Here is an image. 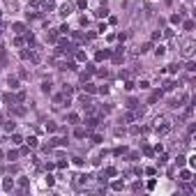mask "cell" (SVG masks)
Here are the masks:
<instances>
[{"mask_svg": "<svg viewBox=\"0 0 196 196\" xmlns=\"http://www.w3.org/2000/svg\"><path fill=\"white\" fill-rule=\"evenodd\" d=\"M192 28H194V21H185V30L192 33Z\"/></svg>", "mask_w": 196, "mask_h": 196, "instance_id": "obj_26", "label": "cell"}, {"mask_svg": "<svg viewBox=\"0 0 196 196\" xmlns=\"http://www.w3.org/2000/svg\"><path fill=\"white\" fill-rule=\"evenodd\" d=\"M185 159H187V157H182V155H180V157L175 159V164H178V166H185Z\"/></svg>", "mask_w": 196, "mask_h": 196, "instance_id": "obj_34", "label": "cell"}, {"mask_svg": "<svg viewBox=\"0 0 196 196\" xmlns=\"http://www.w3.org/2000/svg\"><path fill=\"white\" fill-rule=\"evenodd\" d=\"M60 14H63V16H69V14H72V5H63V7H60Z\"/></svg>", "mask_w": 196, "mask_h": 196, "instance_id": "obj_8", "label": "cell"}, {"mask_svg": "<svg viewBox=\"0 0 196 196\" xmlns=\"http://www.w3.org/2000/svg\"><path fill=\"white\" fill-rule=\"evenodd\" d=\"M16 157H19L16 150H9V152H7V159H9V162H16Z\"/></svg>", "mask_w": 196, "mask_h": 196, "instance_id": "obj_17", "label": "cell"}, {"mask_svg": "<svg viewBox=\"0 0 196 196\" xmlns=\"http://www.w3.org/2000/svg\"><path fill=\"white\" fill-rule=\"evenodd\" d=\"M92 143H101V136L99 134H92Z\"/></svg>", "mask_w": 196, "mask_h": 196, "instance_id": "obj_37", "label": "cell"}, {"mask_svg": "<svg viewBox=\"0 0 196 196\" xmlns=\"http://www.w3.org/2000/svg\"><path fill=\"white\" fill-rule=\"evenodd\" d=\"M97 30H99V33H101V35H104V33H106V30H108V28H106V23H99V26H97Z\"/></svg>", "mask_w": 196, "mask_h": 196, "instance_id": "obj_32", "label": "cell"}, {"mask_svg": "<svg viewBox=\"0 0 196 196\" xmlns=\"http://www.w3.org/2000/svg\"><path fill=\"white\" fill-rule=\"evenodd\" d=\"M42 7L44 9H56V0H46V2H42Z\"/></svg>", "mask_w": 196, "mask_h": 196, "instance_id": "obj_10", "label": "cell"}, {"mask_svg": "<svg viewBox=\"0 0 196 196\" xmlns=\"http://www.w3.org/2000/svg\"><path fill=\"white\" fill-rule=\"evenodd\" d=\"M9 88H12V90L19 88V81H16V79H9Z\"/></svg>", "mask_w": 196, "mask_h": 196, "instance_id": "obj_30", "label": "cell"}, {"mask_svg": "<svg viewBox=\"0 0 196 196\" xmlns=\"http://www.w3.org/2000/svg\"><path fill=\"white\" fill-rule=\"evenodd\" d=\"M138 88H141V90H148V88H150V81H141Z\"/></svg>", "mask_w": 196, "mask_h": 196, "instance_id": "obj_27", "label": "cell"}, {"mask_svg": "<svg viewBox=\"0 0 196 196\" xmlns=\"http://www.w3.org/2000/svg\"><path fill=\"white\" fill-rule=\"evenodd\" d=\"M150 49H152V42H145V44H143V46H141V53H148V51H150Z\"/></svg>", "mask_w": 196, "mask_h": 196, "instance_id": "obj_20", "label": "cell"}, {"mask_svg": "<svg viewBox=\"0 0 196 196\" xmlns=\"http://www.w3.org/2000/svg\"><path fill=\"white\" fill-rule=\"evenodd\" d=\"M164 164H168V155H162V157H159V166H164Z\"/></svg>", "mask_w": 196, "mask_h": 196, "instance_id": "obj_31", "label": "cell"}, {"mask_svg": "<svg viewBox=\"0 0 196 196\" xmlns=\"http://www.w3.org/2000/svg\"><path fill=\"white\" fill-rule=\"evenodd\" d=\"M164 53H166L164 46H157V49H155V56H157V58H164Z\"/></svg>", "mask_w": 196, "mask_h": 196, "instance_id": "obj_18", "label": "cell"}, {"mask_svg": "<svg viewBox=\"0 0 196 196\" xmlns=\"http://www.w3.org/2000/svg\"><path fill=\"white\" fill-rule=\"evenodd\" d=\"M42 92H51V81H44L42 83Z\"/></svg>", "mask_w": 196, "mask_h": 196, "instance_id": "obj_21", "label": "cell"}, {"mask_svg": "<svg viewBox=\"0 0 196 196\" xmlns=\"http://www.w3.org/2000/svg\"><path fill=\"white\" fill-rule=\"evenodd\" d=\"M85 92H90V95H92V92H97V88H95L92 83H85Z\"/></svg>", "mask_w": 196, "mask_h": 196, "instance_id": "obj_23", "label": "cell"}, {"mask_svg": "<svg viewBox=\"0 0 196 196\" xmlns=\"http://www.w3.org/2000/svg\"><path fill=\"white\" fill-rule=\"evenodd\" d=\"M187 72H196V63H194V60L187 63Z\"/></svg>", "mask_w": 196, "mask_h": 196, "instance_id": "obj_25", "label": "cell"}, {"mask_svg": "<svg viewBox=\"0 0 196 196\" xmlns=\"http://www.w3.org/2000/svg\"><path fill=\"white\" fill-rule=\"evenodd\" d=\"M12 187H14V180H9V178H5V180H2V189H5V192H9Z\"/></svg>", "mask_w": 196, "mask_h": 196, "instance_id": "obj_6", "label": "cell"}, {"mask_svg": "<svg viewBox=\"0 0 196 196\" xmlns=\"http://www.w3.org/2000/svg\"><path fill=\"white\" fill-rule=\"evenodd\" d=\"M58 33H60V35H69V26H67V23H63V26H60V30H58Z\"/></svg>", "mask_w": 196, "mask_h": 196, "instance_id": "obj_24", "label": "cell"}, {"mask_svg": "<svg viewBox=\"0 0 196 196\" xmlns=\"http://www.w3.org/2000/svg\"><path fill=\"white\" fill-rule=\"evenodd\" d=\"M14 127H16L14 122H7V125H5V131H14Z\"/></svg>", "mask_w": 196, "mask_h": 196, "instance_id": "obj_33", "label": "cell"}, {"mask_svg": "<svg viewBox=\"0 0 196 196\" xmlns=\"http://www.w3.org/2000/svg\"><path fill=\"white\" fill-rule=\"evenodd\" d=\"M26 143H28V148H37V136H28Z\"/></svg>", "mask_w": 196, "mask_h": 196, "instance_id": "obj_9", "label": "cell"}, {"mask_svg": "<svg viewBox=\"0 0 196 196\" xmlns=\"http://www.w3.org/2000/svg\"><path fill=\"white\" fill-rule=\"evenodd\" d=\"M97 118H88V120H85V125H88V127H90V129H95V127H97Z\"/></svg>", "mask_w": 196, "mask_h": 196, "instance_id": "obj_13", "label": "cell"}, {"mask_svg": "<svg viewBox=\"0 0 196 196\" xmlns=\"http://www.w3.org/2000/svg\"><path fill=\"white\" fill-rule=\"evenodd\" d=\"M134 88H136V83H134V81H125V90H127V92H131Z\"/></svg>", "mask_w": 196, "mask_h": 196, "instance_id": "obj_19", "label": "cell"}, {"mask_svg": "<svg viewBox=\"0 0 196 196\" xmlns=\"http://www.w3.org/2000/svg\"><path fill=\"white\" fill-rule=\"evenodd\" d=\"M178 69H180V67H178V65H168V72H171V74H175Z\"/></svg>", "mask_w": 196, "mask_h": 196, "instance_id": "obj_36", "label": "cell"}, {"mask_svg": "<svg viewBox=\"0 0 196 196\" xmlns=\"http://www.w3.org/2000/svg\"><path fill=\"white\" fill-rule=\"evenodd\" d=\"M0 35H2V28H0Z\"/></svg>", "mask_w": 196, "mask_h": 196, "instance_id": "obj_38", "label": "cell"}, {"mask_svg": "<svg viewBox=\"0 0 196 196\" xmlns=\"http://www.w3.org/2000/svg\"><path fill=\"white\" fill-rule=\"evenodd\" d=\"M180 168H182V166H180ZM180 180H185V182L192 180V171H189V168H182V171H180Z\"/></svg>", "mask_w": 196, "mask_h": 196, "instance_id": "obj_5", "label": "cell"}, {"mask_svg": "<svg viewBox=\"0 0 196 196\" xmlns=\"http://www.w3.org/2000/svg\"><path fill=\"white\" fill-rule=\"evenodd\" d=\"M85 134H88V131L83 129V127H76V129H74V136H76V138H85Z\"/></svg>", "mask_w": 196, "mask_h": 196, "instance_id": "obj_7", "label": "cell"}, {"mask_svg": "<svg viewBox=\"0 0 196 196\" xmlns=\"http://www.w3.org/2000/svg\"><path fill=\"white\" fill-rule=\"evenodd\" d=\"M12 143H14V145H21V143H23L21 134H12Z\"/></svg>", "mask_w": 196, "mask_h": 196, "instance_id": "obj_12", "label": "cell"}, {"mask_svg": "<svg viewBox=\"0 0 196 196\" xmlns=\"http://www.w3.org/2000/svg\"><path fill=\"white\" fill-rule=\"evenodd\" d=\"M85 58H88L85 51H76V60H79V63H85Z\"/></svg>", "mask_w": 196, "mask_h": 196, "instance_id": "obj_15", "label": "cell"}, {"mask_svg": "<svg viewBox=\"0 0 196 196\" xmlns=\"http://www.w3.org/2000/svg\"><path fill=\"white\" fill-rule=\"evenodd\" d=\"M192 53H194V42L189 39V42L182 44V56H185V58H192Z\"/></svg>", "mask_w": 196, "mask_h": 196, "instance_id": "obj_1", "label": "cell"}, {"mask_svg": "<svg viewBox=\"0 0 196 196\" xmlns=\"http://www.w3.org/2000/svg\"><path fill=\"white\" fill-rule=\"evenodd\" d=\"M12 30L16 35H21L23 30H26V23H21V21H16V23H12Z\"/></svg>", "mask_w": 196, "mask_h": 196, "instance_id": "obj_4", "label": "cell"}, {"mask_svg": "<svg viewBox=\"0 0 196 196\" xmlns=\"http://www.w3.org/2000/svg\"><path fill=\"white\" fill-rule=\"evenodd\" d=\"M106 58H111V51H108V49H104V51H97V53H95V60H106Z\"/></svg>", "mask_w": 196, "mask_h": 196, "instance_id": "obj_3", "label": "cell"}, {"mask_svg": "<svg viewBox=\"0 0 196 196\" xmlns=\"http://www.w3.org/2000/svg\"><path fill=\"white\" fill-rule=\"evenodd\" d=\"M53 182H56V180H53V175H46V185H49V187H53Z\"/></svg>", "mask_w": 196, "mask_h": 196, "instance_id": "obj_35", "label": "cell"}, {"mask_svg": "<svg viewBox=\"0 0 196 196\" xmlns=\"http://www.w3.org/2000/svg\"><path fill=\"white\" fill-rule=\"evenodd\" d=\"M58 127H56V122H46V131H56Z\"/></svg>", "mask_w": 196, "mask_h": 196, "instance_id": "obj_29", "label": "cell"}, {"mask_svg": "<svg viewBox=\"0 0 196 196\" xmlns=\"http://www.w3.org/2000/svg\"><path fill=\"white\" fill-rule=\"evenodd\" d=\"M157 39H162V30H155L152 33V42H157Z\"/></svg>", "mask_w": 196, "mask_h": 196, "instance_id": "obj_28", "label": "cell"}, {"mask_svg": "<svg viewBox=\"0 0 196 196\" xmlns=\"http://www.w3.org/2000/svg\"><path fill=\"white\" fill-rule=\"evenodd\" d=\"M171 90H175V81H166V85H164V92H171Z\"/></svg>", "mask_w": 196, "mask_h": 196, "instance_id": "obj_11", "label": "cell"}, {"mask_svg": "<svg viewBox=\"0 0 196 196\" xmlns=\"http://www.w3.org/2000/svg\"><path fill=\"white\" fill-rule=\"evenodd\" d=\"M180 21H182V16H180V14H173V16H171V23H173V26H175V23H180Z\"/></svg>", "mask_w": 196, "mask_h": 196, "instance_id": "obj_22", "label": "cell"}, {"mask_svg": "<svg viewBox=\"0 0 196 196\" xmlns=\"http://www.w3.org/2000/svg\"><path fill=\"white\" fill-rule=\"evenodd\" d=\"M168 129H171V127H168V125H157V134H168Z\"/></svg>", "mask_w": 196, "mask_h": 196, "instance_id": "obj_14", "label": "cell"}, {"mask_svg": "<svg viewBox=\"0 0 196 196\" xmlns=\"http://www.w3.org/2000/svg\"><path fill=\"white\" fill-rule=\"evenodd\" d=\"M51 145H53V148H60V145H67V138H60V136H53V138H51Z\"/></svg>", "mask_w": 196, "mask_h": 196, "instance_id": "obj_2", "label": "cell"}, {"mask_svg": "<svg viewBox=\"0 0 196 196\" xmlns=\"http://www.w3.org/2000/svg\"><path fill=\"white\" fill-rule=\"evenodd\" d=\"M67 120H69L72 125H79V115H76V113H69V115H67Z\"/></svg>", "mask_w": 196, "mask_h": 196, "instance_id": "obj_16", "label": "cell"}]
</instances>
